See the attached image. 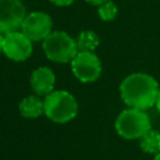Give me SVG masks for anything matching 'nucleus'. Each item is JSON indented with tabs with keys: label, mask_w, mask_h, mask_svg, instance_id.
<instances>
[{
	"label": "nucleus",
	"mask_w": 160,
	"mask_h": 160,
	"mask_svg": "<svg viewBox=\"0 0 160 160\" xmlns=\"http://www.w3.org/2000/svg\"><path fill=\"white\" fill-rule=\"evenodd\" d=\"M159 90L156 80L145 72L131 74L120 84L122 101L130 108L140 110H146L156 104Z\"/></svg>",
	"instance_id": "nucleus-1"
},
{
	"label": "nucleus",
	"mask_w": 160,
	"mask_h": 160,
	"mask_svg": "<svg viewBox=\"0 0 160 160\" xmlns=\"http://www.w3.org/2000/svg\"><path fill=\"white\" fill-rule=\"evenodd\" d=\"M44 114L54 122L65 124L76 116L78 102L69 91L54 90L45 96Z\"/></svg>",
	"instance_id": "nucleus-2"
},
{
	"label": "nucleus",
	"mask_w": 160,
	"mask_h": 160,
	"mask_svg": "<svg viewBox=\"0 0 160 160\" xmlns=\"http://www.w3.org/2000/svg\"><path fill=\"white\" fill-rule=\"evenodd\" d=\"M151 129L150 119L144 110L129 108L119 114L115 120L116 132L128 140L140 139Z\"/></svg>",
	"instance_id": "nucleus-3"
},
{
	"label": "nucleus",
	"mask_w": 160,
	"mask_h": 160,
	"mask_svg": "<svg viewBox=\"0 0 160 160\" xmlns=\"http://www.w3.org/2000/svg\"><path fill=\"white\" fill-rule=\"evenodd\" d=\"M46 58L55 62H69L79 52L76 40L64 31H51L42 40Z\"/></svg>",
	"instance_id": "nucleus-4"
},
{
	"label": "nucleus",
	"mask_w": 160,
	"mask_h": 160,
	"mask_svg": "<svg viewBox=\"0 0 160 160\" xmlns=\"http://www.w3.org/2000/svg\"><path fill=\"white\" fill-rule=\"evenodd\" d=\"M70 62L72 74L81 82L96 81L101 74V62L92 51H79Z\"/></svg>",
	"instance_id": "nucleus-5"
},
{
	"label": "nucleus",
	"mask_w": 160,
	"mask_h": 160,
	"mask_svg": "<svg viewBox=\"0 0 160 160\" xmlns=\"http://www.w3.org/2000/svg\"><path fill=\"white\" fill-rule=\"evenodd\" d=\"M26 16L21 0H0V32L18 31Z\"/></svg>",
	"instance_id": "nucleus-6"
},
{
	"label": "nucleus",
	"mask_w": 160,
	"mask_h": 160,
	"mask_svg": "<svg viewBox=\"0 0 160 160\" xmlns=\"http://www.w3.org/2000/svg\"><path fill=\"white\" fill-rule=\"evenodd\" d=\"M21 32L31 41L44 40L52 29L51 18L42 11H34L25 16L21 24Z\"/></svg>",
	"instance_id": "nucleus-7"
},
{
	"label": "nucleus",
	"mask_w": 160,
	"mask_h": 160,
	"mask_svg": "<svg viewBox=\"0 0 160 160\" xmlns=\"http://www.w3.org/2000/svg\"><path fill=\"white\" fill-rule=\"evenodd\" d=\"M32 51L31 40L21 31H12L4 35L2 52L14 61H25Z\"/></svg>",
	"instance_id": "nucleus-8"
},
{
	"label": "nucleus",
	"mask_w": 160,
	"mask_h": 160,
	"mask_svg": "<svg viewBox=\"0 0 160 160\" xmlns=\"http://www.w3.org/2000/svg\"><path fill=\"white\" fill-rule=\"evenodd\" d=\"M30 85L38 95H49L54 91L55 74L50 68L40 66L35 69L30 78Z\"/></svg>",
	"instance_id": "nucleus-9"
},
{
	"label": "nucleus",
	"mask_w": 160,
	"mask_h": 160,
	"mask_svg": "<svg viewBox=\"0 0 160 160\" xmlns=\"http://www.w3.org/2000/svg\"><path fill=\"white\" fill-rule=\"evenodd\" d=\"M19 110L24 118L28 119L39 118L41 114H44V101L34 95L26 96L20 101Z\"/></svg>",
	"instance_id": "nucleus-10"
},
{
	"label": "nucleus",
	"mask_w": 160,
	"mask_h": 160,
	"mask_svg": "<svg viewBox=\"0 0 160 160\" xmlns=\"http://www.w3.org/2000/svg\"><path fill=\"white\" fill-rule=\"evenodd\" d=\"M140 148L148 154L156 155L160 152V131L150 129L145 135L140 138Z\"/></svg>",
	"instance_id": "nucleus-11"
},
{
	"label": "nucleus",
	"mask_w": 160,
	"mask_h": 160,
	"mask_svg": "<svg viewBox=\"0 0 160 160\" xmlns=\"http://www.w3.org/2000/svg\"><path fill=\"white\" fill-rule=\"evenodd\" d=\"M99 35L91 30H84L79 34L76 39V45L79 51H94L99 45Z\"/></svg>",
	"instance_id": "nucleus-12"
},
{
	"label": "nucleus",
	"mask_w": 160,
	"mask_h": 160,
	"mask_svg": "<svg viewBox=\"0 0 160 160\" xmlns=\"http://www.w3.org/2000/svg\"><path fill=\"white\" fill-rule=\"evenodd\" d=\"M98 12H99V16H100L101 20L110 21V20H112L116 16V14H118V6L112 1L108 0L106 2H104V4H101L99 6Z\"/></svg>",
	"instance_id": "nucleus-13"
},
{
	"label": "nucleus",
	"mask_w": 160,
	"mask_h": 160,
	"mask_svg": "<svg viewBox=\"0 0 160 160\" xmlns=\"http://www.w3.org/2000/svg\"><path fill=\"white\" fill-rule=\"evenodd\" d=\"M51 2H54L58 6H68L70 4H72L75 0H50Z\"/></svg>",
	"instance_id": "nucleus-14"
},
{
	"label": "nucleus",
	"mask_w": 160,
	"mask_h": 160,
	"mask_svg": "<svg viewBox=\"0 0 160 160\" xmlns=\"http://www.w3.org/2000/svg\"><path fill=\"white\" fill-rule=\"evenodd\" d=\"M85 1H88V2H90L92 5H101V4L106 2L108 0H85Z\"/></svg>",
	"instance_id": "nucleus-15"
},
{
	"label": "nucleus",
	"mask_w": 160,
	"mask_h": 160,
	"mask_svg": "<svg viewBox=\"0 0 160 160\" xmlns=\"http://www.w3.org/2000/svg\"><path fill=\"white\" fill-rule=\"evenodd\" d=\"M4 35H5V34H1V32H0V51H2V45H4Z\"/></svg>",
	"instance_id": "nucleus-16"
},
{
	"label": "nucleus",
	"mask_w": 160,
	"mask_h": 160,
	"mask_svg": "<svg viewBox=\"0 0 160 160\" xmlns=\"http://www.w3.org/2000/svg\"><path fill=\"white\" fill-rule=\"evenodd\" d=\"M156 109H158V111L160 112V90H159V95H158V100H156Z\"/></svg>",
	"instance_id": "nucleus-17"
},
{
	"label": "nucleus",
	"mask_w": 160,
	"mask_h": 160,
	"mask_svg": "<svg viewBox=\"0 0 160 160\" xmlns=\"http://www.w3.org/2000/svg\"><path fill=\"white\" fill-rule=\"evenodd\" d=\"M152 160H160V152H158V154L155 155V158H154Z\"/></svg>",
	"instance_id": "nucleus-18"
}]
</instances>
